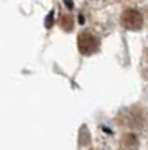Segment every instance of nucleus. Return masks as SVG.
<instances>
[{
	"label": "nucleus",
	"instance_id": "f257e3e1",
	"mask_svg": "<svg viewBox=\"0 0 148 150\" xmlns=\"http://www.w3.org/2000/svg\"><path fill=\"white\" fill-rule=\"evenodd\" d=\"M121 24L123 27L128 29V30H138V29L143 25V17L138 10L135 8H128L125 14L121 15Z\"/></svg>",
	"mask_w": 148,
	"mask_h": 150
},
{
	"label": "nucleus",
	"instance_id": "f03ea898",
	"mask_svg": "<svg viewBox=\"0 0 148 150\" xmlns=\"http://www.w3.org/2000/svg\"><path fill=\"white\" fill-rule=\"evenodd\" d=\"M78 46H79V51L82 52V54H86V56L93 54V52H96V49H98V39H96L94 35L84 32V34L79 35Z\"/></svg>",
	"mask_w": 148,
	"mask_h": 150
},
{
	"label": "nucleus",
	"instance_id": "7ed1b4c3",
	"mask_svg": "<svg viewBox=\"0 0 148 150\" xmlns=\"http://www.w3.org/2000/svg\"><path fill=\"white\" fill-rule=\"evenodd\" d=\"M62 27L66 29H71L73 27V19H71V17H64V19H62Z\"/></svg>",
	"mask_w": 148,
	"mask_h": 150
},
{
	"label": "nucleus",
	"instance_id": "20e7f679",
	"mask_svg": "<svg viewBox=\"0 0 148 150\" xmlns=\"http://www.w3.org/2000/svg\"><path fill=\"white\" fill-rule=\"evenodd\" d=\"M145 64H147V68H148V49H147V52H145Z\"/></svg>",
	"mask_w": 148,
	"mask_h": 150
}]
</instances>
